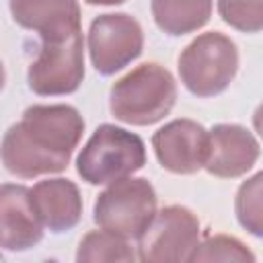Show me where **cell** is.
I'll use <instances>...</instances> for the list:
<instances>
[{"mask_svg": "<svg viewBox=\"0 0 263 263\" xmlns=\"http://www.w3.org/2000/svg\"><path fill=\"white\" fill-rule=\"evenodd\" d=\"M84 132V119L72 105H31L0 142L4 168L21 179H35L68 168Z\"/></svg>", "mask_w": 263, "mask_h": 263, "instance_id": "6da1fadb", "label": "cell"}, {"mask_svg": "<svg viewBox=\"0 0 263 263\" xmlns=\"http://www.w3.org/2000/svg\"><path fill=\"white\" fill-rule=\"evenodd\" d=\"M177 101V82L173 74L146 62L121 76L109 90V109L117 121L129 125H152L164 119Z\"/></svg>", "mask_w": 263, "mask_h": 263, "instance_id": "7a4b0ae2", "label": "cell"}, {"mask_svg": "<svg viewBox=\"0 0 263 263\" xmlns=\"http://www.w3.org/2000/svg\"><path fill=\"white\" fill-rule=\"evenodd\" d=\"M146 164L144 140L113 123L99 125L76 158V171L88 185H109Z\"/></svg>", "mask_w": 263, "mask_h": 263, "instance_id": "3957f363", "label": "cell"}, {"mask_svg": "<svg viewBox=\"0 0 263 263\" xmlns=\"http://www.w3.org/2000/svg\"><path fill=\"white\" fill-rule=\"evenodd\" d=\"M179 78L183 86L199 97H216L224 92L238 72V47L220 33L208 31L197 35L179 55Z\"/></svg>", "mask_w": 263, "mask_h": 263, "instance_id": "277c9868", "label": "cell"}, {"mask_svg": "<svg viewBox=\"0 0 263 263\" xmlns=\"http://www.w3.org/2000/svg\"><path fill=\"white\" fill-rule=\"evenodd\" d=\"M156 214V191L144 177H123L109 183L92 205L99 228L125 240H138Z\"/></svg>", "mask_w": 263, "mask_h": 263, "instance_id": "5b68a950", "label": "cell"}, {"mask_svg": "<svg viewBox=\"0 0 263 263\" xmlns=\"http://www.w3.org/2000/svg\"><path fill=\"white\" fill-rule=\"evenodd\" d=\"M84 80L82 29L53 41H41L37 58L27 70L29 88L39 97L72 95Z\"/></svg>", "mask_w": 263, "mask_h": 263, "instance_id": "8992f818", "label": "cell"}, {"mask_svg": "<svg viewBox=\"0 0 263 263\" xmlns=\"http://www.w3.org/2000/svg\"><path fill=\"white\" fill-rule=\"evenodd\" d=\"M201 240L197 216L185 205H166L156 212L138 238V259L148 263L191 261Z\"/></svg>", "mask_w": 263, "mask_h": 263, "instance_id": "52a82bcc", "label": "cell"}, {"mask_svg": "<svg viewBox=\"0 0 263 263\" xmlns=\"http://www.w3.org/2000/svg\"><path fill=\"white\" fill-rule=\"evenodd\" d=\"M92 68L101 76H111L140 58L144 49V31L127 12L99 14L86 35Z\"/></svg>", "mask_w": 263, "mask_h": 263, "instance_id": "ba28073f", "label": "cell"}, {"mask_svg": "<svg viewBox=\"0 0 263 263\" xmlns=\"http://www.w3.org/2000/svg\"><path fill=\"white\" fill-rule=\"evenodd\" d=\"M152 148L164 171L193 175L203 168L208 156V129L187 117L173 119L154 132Z\"/></svg>", "mask_w": 263, "mask_h": 263, "instance_id": "9c48e42d", "label": "cell"}, {"mask_svg": "<svg viewBox=\"0 0 263 263\" xmlns=\"http://www.w3.org/2000/svg\"><path fill=\"white\" fill-rule=\"evenodd\" d=\"M259 154L261 146L251 129L238 123H216L208 132L203 168L220 179H236L257 164Z\"/></svg>", "mask_w": 263, "mask_h": 263, "instance_id": "30bf717a", "label": "cell"}, {"mask_svg": "<svg viewBox=\"0 0 263 263\" xmlns=\"http://www.w3.org/2000/svg\"><path fill=\"white\" fill-rule=\"evenodd\" d=\"M43 240V224L31 201V189L16 183L0 185V247L23 253Z\"/></svg>", "mask_w": 263, "mask_h": 263, "instance_id": "8fae6325", "label": "cell"}, {"mask_svg": "<svg viewBox=\"0 0 263 263\" xmlns=\"http://www.w3.org/2000/svg\"><path fill=\"white\" fill-rule=\"evenodd\" d=\"M16 25L41 37V41L64 39L80 31L78 0H8Z\"/></svg>", "mask_w": 263, "mask_h": 263, "instance_id": "7c38bea8", "label": "cell"}, {"mask_svg": "<svg viewBox=\"0 0 263 263\" xmlns=\"http://www.w3.org/2000/svg\"><path fill=\"white\" fill-rule=\"evenodd\" d=\"M31 201L43 228L53 234L72 230L82 218V195L74 181L55 177L31 187Z\"/></svg>", "mask_w": 263, "mask_h": 263, "instance_id": "4fadbf2b", "label": "cell"}, {"mask_svg": "<svg viewBox=\"0 0 263 263\" xmlns=\"http://www.w3.org/2000/svg\"><path fill=\"white\" fill-rule=\"evenodd\" d=\"M150 10L162 33L181 37L208 25L212 16V0H150Z\"/></svg>", "mask_w": 263, "mask_h": 263, "instance_id": "5bb4252c", "label": "cell"}, {"mask_svg": "<svg viewBox=\"0 0 263 263\" xmlns=\"http://www.w3.org/2000/svg\"><path fill=\"white\" fill-rule=\"evenodd\" d=\"M138 259V253L132 245L107 230H90L78 245L76 261L78 263H97V261H125L132 263Z\"/></svg>", "mask_w": 263, "mask_h": 263, "instance_id": "9a60e30c", "label": "cell"}, {"mask_svg": "<svg viewBox=\"0 0 263 263\" xmlns=\"http://www.w3.org/2000/svg\"><path fill=\"white\" fill-rule=\"evenodd\" d=\"M261 195H263V173H255L251 179H247L238 187L236 199H234V212H236L238 224L257 238L263 236Z\"/></svg>", "mask_w": 263, "mask_h": 263, "instance_id": "2e32d148", "label": "cell"}, {"mask_svg": "<svg viewBox=\"0 0 263 263\" xmlns=\"http://www.w3.org/2000/svg\"><path fill=\"white\" fill-rule=\"evenodd\" d=\"M255 255L234 236L216 234L208 236L203 242L199 240L197 249L191 255V261H240V263H255Z\"/></svg>", "mask_w": 263, "mask_h": 263, "instance_id": "e0dca14e", "label": "cell"}, {"mask_svg": "<svg viewBox=\"0 0 263 263\" xmlns=\"http://www.w3.org/2000/svg\"><path fill=\"white\" fill-rule=\"evenodd\" d=\"M218 14L226 25L242 33L263 29V0H218Z\"/></svg>", "mask_w": 263, "mask_h": 263, "instance_id": "ac0fdd59", "label": "cell"}, {"mask_svg": "<svg viewBox=\"0 0 263 263\" xmlns=\"http://www.w3.org/2000/svg\"><path fill=\"white\" fill-rule=\"evenodd\" d=\"M88 4H95V6H115V4H123L125 0H84Z\"/></svg>", "mask_w": 263, "mask_h": 263, "instance_id": "d6986e66", "label": "cell"}, {"mask_svg": "<svg viewBox=\"0 0 263 263\" xmlns=\"http://www.w3.org/2000/svg\"><path fill=\"white\" fill-rule=\"evenodd\" d=\"M4 82H6V72H4V64L0 60V90L4 88Z\"/></svg>", "mask_w": 263, "mask_h": 263, "instance_id": "ffe728a7", "label": "cell"}, {"mask_svg": "<svg viewBox=\"0 0 263 263\" xmlns=\"http://www.w3.org/2000/svg\"><path fill=\"white\" fill-rule=\"evenodd\" d=\"M0 259H2V253H0Z\"/></svg>", "mask_w": 263, "mask_h": 263, "instance_id": "44dd1931", "label": "cell"}]
</instances>
